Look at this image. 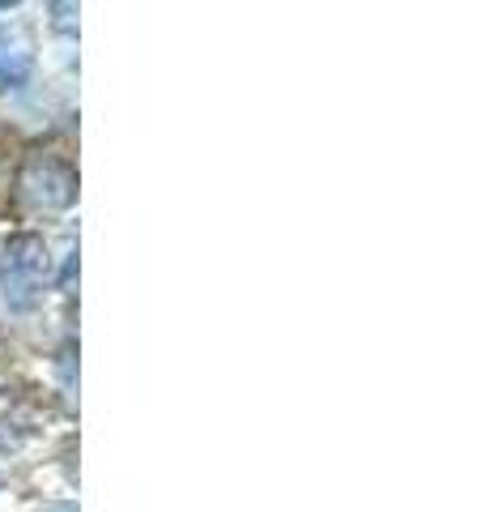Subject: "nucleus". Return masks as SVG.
Masks as SVG:
<instances>
[{"mask_svg": "<svg viewBox=\"0 0 486 512\" xmlns=\"http://www.w3.org/2000/svg\"><path fill=\"white\" fill-rule=\"evenodd\" d=\"M52 269V256L39 235H13L0 256V286L13 312H30L43 299V282Z\"/></svg>", "mask_w": 486, "mask_h": 512, "instance_id": "1", "label": "nucleus"}, {"mask_svg": "<svg viewBox=\"0 0 486 512\" xmlns=\"http://www.w3.org/2000/svg\"><path fill=\"white\" fill-rule=\"evenodd\" d=\"M18 188L39 210H69L77 201V171L56 154H30L18 171Z\"/></svg>", "mask_w": 486, "mask_h": 512, "instance_id": "2", "label": "nucleus"}, {"mask_svg": "<svg viewBox=\"0 0 486 512\" xmlns=\"http://www.w3.org/2000/svg\"><path fill=\"white\" fill-rule=\"evenodd\" d=\"M30 69H35L30 39L18 26H0V86H22Z\"/></svg>", "mask_w": 486, "mask_h": 512, "instance_id": "3", "label": "nucleus"}]
</instances>
